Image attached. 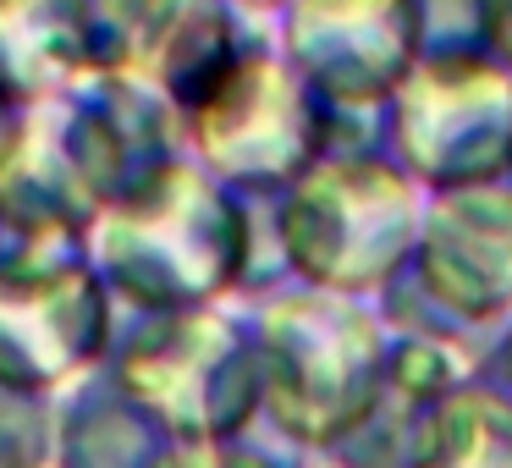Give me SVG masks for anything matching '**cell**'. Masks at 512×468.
<instances>
[{"label":"cell","mask_w":512,"mask_h":468,"mask_svg":"<svg viewBox=\"0 0 512 468\" xmlns=\"http://www.w3.org/2000/svg\"><path fill=\"white\" fill-rule=\"evenodd\" d=\"M193 144L204 149L215 171L232 182H287L292 166L309 155L314 122H309V94L281 61L270 56H237V67L193 105L188 116Z\"/></svg>","instance_id":"obj_1"},{"label":"cell","mask_w":512,"mask_h":468,"mask_svg":"<svg viewBox=\"0 0 512 468\" xmlns=\"http://www.w3.org/2000/svg\"><path fill=\"white\" fill-rule=\"evenodd\" d=\"M89 67L83 0H0V100H61Z\"/></svg>","instance_id":"obj_2"}]
</instances>
